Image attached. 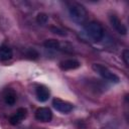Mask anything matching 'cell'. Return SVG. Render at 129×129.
Segmentation results:
<instances>
[{"label": "cell", "instance_id": "10", "mask_svg": "<svg viewBox=\"0 0 129 129\" xmlns=\"http://www.w3.org/2000/svg\"><path fill=\"white\" fill-rule=\"evenodd\" d=\"M12 56H13L12 49L6 44H2L0 46V60L1 61H6V60L11 59Z\"/></svg>", "mask_w": 129, "mask_h": 129}, {"label": "cell", "instance_id": "8", "mask_svg": "<svg viewBox=\"0 0 129 129\" xmlns=\"http://www.w3.org/2000/svg\"><path fill=\"white\" fill-rule=\"evenodd\" d=\"M49 90L43 86V85H40V86H37L36 89H35V96L37 98V100L39 102H46L49 98Z\"/></svg>", "mask_w": 129, "mask_h": 129}, {"label": "cell", "instance_id": "3", "mask_svg": "<svg viewBox=\"0 0 129 129\" xmlns=\"http://www.w3.org/2000/svg\"><path fill=\"white\" fill-rule=\"evenodd\" d=\"M92 69L95 73H97L99 76H101L106 81H109L111 83H119L120 82V78L116 74H114L107 67H105L101 63H93Z\"/></svg>", "mask_w": 129, "mask_h": 129}, {"label": "cell", "instance_id": "12", "mask_svg": "<svg viewBox=\"0 0 129 129\" xmlns=\"http://www.w3.org/2000/svg\"><path fill=\"white\" fill-rule=\"evenodd\" d=\"M43 45L45 48H49V49H60V43L56 39H46Z\"/></svg>", "mask_w": 129, "mask_h": 129}, {"label": "cell", "instance_id": "7", "mask_svg": "<svg viewBox=\"0 0 129 129\" xmlns=\"http://www.w3.org/2000/svg\"><path fill=\"white\" fill-rule=\"evenodd\" d=\"M58 66H59V69L61 71L67 72V71H73V70H76V69L80 68L81 62L76 58H69V59L61 60Z\"/></svg>", "mask_w": 129, "mask_h": 129}, {"label": "cell", "instance_id": "5", "mask_svg": "<svg viewBox=\"0 0 129 129\" xmlns=\"http://www.w3.org/2000/svg\"><path fill=\"white\" fill-rule=\"evenodd\" d=\"M109 21L112 25V27L120 34L122 35H126L127 34V27L123 24V22L119 19V17L115 14H111L109 16Z\"/></svg>", "mask_w": 129, "mask_h": 129}, {"label": "cell", "instance_id": "13", "mask_svg": "<svg viewBox=\"0 0 129 129\" xmlns=\"http://www.w3.org/2000/svg\"><path fill=\"white\" fill-rule=\"evenodd\" d=\"M47 21H48V16H47V14H45V13H38V14H37V16H36V22H37L38 24L44 25V24L47 23Z\"/></svg>", "mask_w": 129, "mask_h": 129}, {"label": "cell", "instance_id": "2", "mask_svg": "<svg viewBox=\"0 0 129 129\" xmlns=\"http://www.w3.org/2000/svg\"><path fill=\"white\" fill-rule=\"evenodd\" d=\"M85 33L93 41H100L104 36V28L99 22L91 21L85 26Z\"/></svg>", "mask_w": 129, "mask_h": 129}, {"label": "cell", "instance_id": "4", "mask_svg": "<svg viewBox=\"0 0 129 129\" xmlns=\"http://www.w3.org/2000/svg\"><path fill=\"white\" fill-rule=\"evenodd\" d=\"M52 107L56 111H58L60 113H64V114L70 113L74 109V105L72 103L61 100V99H58V98H55L52 100Z\"/></svg>", "mask_w": 129, "mask_h": 129}, {"label": "cell", "instance_id": "17", "mask_svg": "<svg viewBox=\"0 0 129 129\" xmlns=\"http://www.w3.org/2000/svg\"><path fill=\"white\" fill-rule=\"evenodd\" d=\"M102 129H114V128H110V127H105V128H102Z\"/></svg>", "mask_w": 129, "mask_h": 129}, {"label": "cell", "instance_id": "1", "mask_svg": "<svg viewBox=\"0 0 129 129\" xmlns=\"http://www.w3.org/2000/svg\"><path fill=\"white\" fill-rule=\"evenodd\" d=\"M69 15L71 17V19L79 24H83L88 17V12L86 10V8L79 3H72L69 8Z\"/></svg>", "mask_w": 129, "mask_h": 129}, {"label": "cell", "instance_id": "15", "mask_svg": "<svg viewBox=\"0 0 129 129\" xmlns=\"http://www.w3.org/2000/svg\"><path fill=\"white\" fill-rule=\"evenodd\" d=\"M50 30H51L54 34H57V35H59V36H66V35H67V33H66L64 30H62L61 28L56 27V26H51V27H50Z\"/></svg>", "mask_w": 129, "mask_h": 129}, {"label": "cell", "instance_id": "9", "mask_svg": "<svg viewBox=\"0 0 129 129\" xmlns=\"http://www.w3.org/2000/svg\"><path fill=\"white\" fill-rule=\"evenodd\" d=\"M26 113H27V111H26L25 108H19V109H17V111L15 112V114L10 117V119H9L10 123H11L12 125H17V124H19V123L26 117Z\"/></svg>", "mask_w": 129, "mask_h": 129}, {"label": "cell", "instance_id": "6", "mask_svg": "<svg viewBox=\"0 0 129 129\" xmlns=\"http://www.w3.org/2000/svg\"><path fill=\"white\" fill-rule=\"evenodd\" d=\"M35 119L40 122H49L52 119V112L49 108L40 107L35 111Z\"/></svg>", "mask_w": 129, "mask_h": 129}, {"label": "cell", "instance_id": "16", "mask_svg": "<svg viewBox=\"0 0 129 129\" xmlns=\"http://www.w3.org/2000/svg\"><path fill=\"white\" fill-rule=\"evenodd\" d=\"M122 58L126 64V67L129 66V50L128 49H124L123 50V53H122Z\"/></svg>", "mask_w": 129, "mask_h": 129}, {"label": "cell", "instance_id": "14", "mask_svg": "<svg viewBox=\"0 0 129 129\" xmlns=\"http://www.w3.org/2000/svg\"><path fill=\"white\" fill-rule=\"evenodd\" d=\"M26 56H27L28 58H30V59H37L38 56H39V53H38V51L35 50L34 48H30V49L27 50Z\"/></svg>", "mask_w": 129, "mask_h": 129}, {"label": "cell", "instance_id": "11", "mask_svg": "<svg viewBox=\"0 0 129 129\" xmlns=\"http://www.w3.org/2000/svg\"><path fill=\"white\" fill-rule=\"evenodd\" d=\"M16 99H17V97H16L15 91H13L11 89H8L5 92V94H4V101H5V103L7 105H9V106L14 105L15 102H16Z\"/></svg>", "mask_w": 129, "mask_h": 129}]
</instances>
